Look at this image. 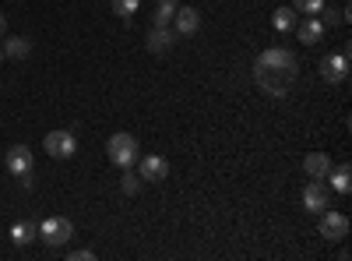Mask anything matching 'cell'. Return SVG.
<instances>
[{"label":"cell","instance_id":"18","mask_svg":"<svg viewBox=\"0 0 352 261\" xmlns=\"http://www.w3.org/2000/svg\"><path fill=\"white\" fill-rule=\"evenodd\" d=\"M176 8H180V4H176V0H159V4H155V25H169L173 21V14H176Z\"/></svg>","mask_w":352,"mask_h":261},{"label":"cell","instance_id":"24","mask_svg":"<svg viewBox=\"0 0 352 261\" xmlns=\"http://www.w3.org/2000/svg\"><path fill=\"white\" fill-rule=\"evenodd\" d=\"M4 32H8V18H4V14H0V36H4Z\"/></svg>","mask_w":352,"mask_h":261},{"label":"cell","instance_id":"20","mask_svg":"<svg viewBox=\"0 0 352 261\" xmlns=\"http://www.w3.org/2000/svg\"><path fill=\"white\" fill-rule=\"evenodd\" d=\"M109 4H113V11L120 14V18H131L141 8V0H109Z\"/></svg>","mask_w":352,"mask_h":261},{"label":"cell","instance_id":"22","mask_svg":"<svg viewBox=\"0 0 352 261\" xmlns=\"http://www.w3.org/2000/svg\"><path fill=\"white\" fill-rule=\"evenodd\" d=\"M320 14H324V25H338V21H345V14L335 11V8H331V11H328V8H320Z\"/></svg>","mask_w":352,"mask_h":261},{"label":"cell","instance_id":"12","mask_svg":"<svg viewBox=\"0 0 352 261\" xmlns=\"http://www.w3.org/2000/svg\"><path fill=\"white\" fill-rule=\"evenodd\" d=\"M173 39H176V32L169 25H152V32H148V50L152 53H166L169 46H173Z\"/></svg>","mask_w":352,"mask_h":261},{"label":"cell","instance_id":"23","mask_svg":"<svg viewBox=\"0 0 352 261\" xmlns=\"http://www.w3.org/2000/svg\"><path fill=\"white\" fill-rule=\"evenodd\" d=\"M71 261H96V251H71Z\"/></svg>","mask_w":352,"mask_h":261},{"label":"cell","instance_id":"16","mask_svg":"<svg viewBox=\"0 0 352 261\" xmlns=\"http://www.w3.org/2000/svg\"><path fill=\"white\" fill-rule=\"evenodd\" d=\"M0 50H4V56H11V61H25V56L32 53V43H28L25 36H18V39H8Z\"/></svg>","mask_w":352,"mask_h":261},{"label":"cell","instance_id":"21","mask_svg":"<svg viewBox=\"0 0 352 261\" xmlns=\"http://www.w3.org/2000/svg\"><path fill=\"white\" fill-rule=\"evenodd\" d=\"M120 191H124V194H138V191H141V177H134L131 166H127V173L120 177Z\"/></svg>","mask_w":352,"mask_h":261},{"label":"cell","instance_id":"19","mask_svg":"<svg viewBox=\"0 0 352 261\" xmlns=\"http://www.w3.org/2000/svg\"><path fill=\"white\" fill-rule=\"evenodd\" d=\"M320 8H324V0H292V11L310 18V14H320Z\"/></svg>","mask_w":352,"mask_h":261},{"label":"cell","instance_id":"3","mask_svg":"<svg viewBox=\"0 0 352 261\" xmlns=\"http://www.w3.org/2000/svg\"><path fill=\"white\" fill-rule=\"evenodd\" d=\"M106 152H109V159L120 166V169H127V166H134V159H138V138L127 134V131H116V134L109 138V145H106Z\"/></svg>","mask_w":352,"mask_h":261},{"label":"cell","instance_id":"8","mask_svg":"<svg viewBox=\"0 0 352 261\" xmlns=\"http://www.w3.org/2000/svg\"><path fill=\"white\" fill-rule=\"evenodd\" d=\"M138 177H141V180H152V184H162V180L169 177V163H166L162 156H144Z\"/></svg>","mask_w":352,"mask_h":261},{"label":"cell","instance_id":"10","mask_svg":"<svg viewBox=\"0 0 352 261\" xmlns=\"http://www.w3.org/2000/svg\"><path fill=\"white\" fill-rule=\"evenodd\" d=\"M197 28H201V14L194 8H176V14H173V32L176 36H194Z\"/></svg>","mask_w":352,"mask_h":261},{"label":"cell","instance_id":"14","mask_svg":"<svg viewBox=\"0 0 352 261\" xmlns=\"http://www.w3.org/2000/svg\"><path fill=\"white\" fill-rule=\"evenodd\" d=\"M36 237H39V226H36V222H28V219H21V222H14V226H11V240H14L18 247L32 244Z\"/></svg>","mask_w":352,"mask_h":261},{"label":"cell","instance_id":"13","mask_svg":"<svg viewBox=\"0 0 352 261\" xmlns=\"http://www.w3.org/2000/svg\"><path fill=\"white\" fill-rule=\"evenodd\" d=\"M296 28H300V39H303L307 46H314V43L324 39V21H317L314 14H310V18H303V25H296Z\"/></svg>","mask_w":352,"mask_h":261},{"label":"cell","instance_id":"7","mask_svg":"<svg viewBox=\"0 0 352 261\" xmlns=\"http://www.w3.org/2000/svg\"><path fill=\"white\" fill-rule=\"evenodd\" d=\"M320 78H324L328 85H342L349 78V53H328L324 61H320Z\"/></svg>","mask_w":352,"mask_h":261},{"label":"cell","instance_id":"2","mask_svg":"<svg viewBox=\"0 0 352 261\" xmlns=\"http://www.w3.org/2000/svg\"><path fill=\"white\" fill-rule=\"evenodd\" d=\"M71 237H74V222H71V219H64V216H50V219L39 226V240H43L50 251L64 247Z\"/></svg>","mask_w":352,"mask_h":261},{"label":"cell","instance_id":"5","mask_svg":"<svg viewBox=\"0 0 352 261\" xmlns=\"http://www.w3.org/2000/svg\"><path fill=\"white\" fill-rule=\"evenodd\" d=\"M320 237L331 240V244H335V240H345V237H349V216L324 209V212H320Z\"/></svg>","mask_w":352,"mask_h":261},{"label":"cell","instance_id":"4","mask_svg":"<svg viewBox=\"0 0 352 261\" xmlns=\"http://www.w3.org/2000/svg\"><path fill=\"white\" fill-rule=\"evenodd\" d=\"M43 149H46L53 159H71V156L78 152V138H74V131H50V134L43 138Z\"/></svg>","mask_w":352,"mask_h":261},{"label":"cell","instance_id":"17","mask_svg":"<svg viewBox=\"0 0 352 261\" xmlns=\"http://www.w3.org/2000/svg\"><path fill=\"white\" fill-rule=\"evenodd\" d=\"M328 177H331V187H335L338 194H349V191H352V173H349V166H338V169H331Z\"/></svg>","mask_w":352,"mask_h":261},{"label":"cell","instance_id":"1","mask_svg":"<svg viewBox=\"0 0 352 261\" xmlns=\"http://www.w3.org/2000/svg\"><path fill=\"white\" fill-rule=\"evenodd\" d=\"M296 74H300V61H296V53L285 50V46L264 50V53L257 56V64H254V81H257L268 96H275V99H282V96L292 89Z\"/></svg>","mask_w":352,"mask_h":261},{"label":"cell","instance_id":"25","mask_svg":"<svg viewBox=\"0 0 352 261\" xmlns=\"http://www.w3.org/2000/svg\"><path fill=\"white\" fill-rule=\"evenodd\" d=\"M0 61H4V50H0Z\"/></svg>","mask_w":352,"mask_h":261},{"label":"cell","instance_id":"9","mask_svg":"<svg viewBox=\"0 0 352 261\" xmlns=\"http://www.w3.org/2000/svg\"><path fill=\"white\" fill-rule=\"evenodd\" d=\"M36 159H32V149L28 145H14V149L8 152V169L14 173V177H25V173H32Z\"/></svg>","mask_w":352,"mask_h":261},{"label":"cell","instance_id":"15","mask_svg":"<svg viewBox=\"0 0 352 261\" xmlns=\"http://www.w3.org/2000/svg\"><path fill=\"white\" fill-rule=\"evenodd\" d=\"M272 25H275V32H292V28L300 25V14L292 11V8H278L272 14Z\"/></svg>","mask_w":352,"mask_h":261},{"label":"cell","instance_id":"11","mask_svg":"<svg viewBox=\"0 0 352 261\" xmlns=\"http://www.w3.org/2000/svg\"><path fill=\"white\" fill-rule=\"evenodd\" d=\"M303 169H307V177L310 180H328V173H331V159L324 152H310L303 159Z\"/></svg>","mask_w":352,"mask_h":261},{"label":"cell","instance_id":"6","mask_svg":"<svg viewBox=\"0 0 352 261\" xmlns=\"http://www.w3.org/2000/svg\"><path fill=\"white\" fill-rule=\"evenodd\" d=\"M328 201H331V191H328L324 180H310V184L303 187V209H307V212L320 216V212L328 209Z\"/></svg>","mask_w":352,"mask_h":261}]
</instances>
